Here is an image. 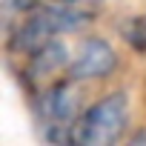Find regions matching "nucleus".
<instances>
[{"label":"nucleus","mask_w":146,"mask_h":146,"mask_svg":"<svg viewBox=\"0 0 146 146\" xmlns=\"http://www.w3.org/2000/svg\"><path fill=\"white\" fill-rule=\"evenodd\" d=\"M129 129V98L123 92H112L83 109V115L72 126V143L78 146H109L123 140Z\"/></svg>","instance_id":"f257e3e1"},{"label":"nucleus","mask_w":146,"mask_h":146,"mask_svg":"<svg viewBox=\"0 0 146 146\" xmlns=\"http://www.w3.org/2000/svg\"><path fill=\"white\" fill-rule=\"evenodd\" d=\"M115 69H117V54H115L112 43L103 37H83L72 63H69V69H66V75L86 83V80L109 78Z\"/></svg>","instance_id":"f03ea898"},{"label":"nucleus","mask_w":146,"mask_h":146,"mask_svg":"<svg viewBox=\"0 0 146 146\" xmlns=\"http://www.w3.org/2000/svg\"><path fill=\"white\" fill-rule=\"evenodd\" d=\"M69 63H72L69 60V49L54 37V40L37 46L32 54H26V78L32 83H43L46 78H52V75H57V72L69 69Z\"/></svg>","instance_id":"7ed1b4c3"},{"label":"nucleus","mask_w":146,"mask_h":146,"mask_svg":"<svg viewBox=\"0 0 146 146\" xmlns=\"http://www.w3.org/2000/svg\"><path fill=\"white\" fill-rule=\"evenodd\" d=\"M120 37L129 43L132 52L146 54V15H132L120 23Z\"/></svg>","instance_id":"20e7f679"},{"label":"nucleus","mask_w":146,"mask_h":146,"mask_svg":"<svg viewBox=\"0 0 146 146\" xmlns=\"http://www.w3.org/2000/svg\"><path fill=\"white\" fill-rule=\"evenodd\" d=\"M40 6V0H3V26L6 32L15 29V17H26Z\"/></svg>","instance_id":"39448f33"},{"label":"nucleus","mask_w":146,"mask_h":146,"mask_svg":"<svg viewBox=\"0 0 146 146\" xmlns=\"http://www.w3.org/2000/svg\"><path fill=\"white\" fill-rule=\"evenodd\" d=\"M49 3H60V6H78V9H92L98 0H49Z\"/></svg>","instance_id":"423d86ee"}]
</instances>
